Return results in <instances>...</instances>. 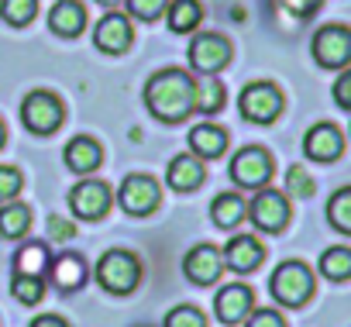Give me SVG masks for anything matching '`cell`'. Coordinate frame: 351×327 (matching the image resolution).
<instances>
[{"label":"cell","mask_w":351,"mask_h":327,"mask_svg":"<svg viewBox=\"0 0 351 327\" xmlns=\"http://www.w3.org/2000/svg\"><path fill=\"white\" fill-rule=\"evenodd\" d=\"M224 107V86L217 80H204L197 83V97H193V110L197 114H217Z\"/></svg>","instance_id":"obj_28"},{"label":"cell","mask_w":351,"mask_h":327,"mask_svg":"<svg viewBox=\"0 0 351 327\" xmlns=\"http://www.w3.org/2000/svg\"><path fill=\"white\" fill-rule=\"evenodd\" d=\"M4 138H8V134H4V124H0V145H4Z\"/></svg>","instance_id":"obj_41"},{"label":"cell","mask_w":351,"mask_h":327,"mask_svg":"<svg viewBox=\"0 0 351 327\" xmlns=\"http://www.w3.org/2000/svg\"><path fill=\"white\" fill-rule=\"evenodd\" d=\"M334 100H337L344 110H351V73H344V76L334 83Z\"/></svg>","instance_id":"obj_38"},{"label":"cell","mask_w":351,"mask_h":327,"mask_svg":"<svg viewBox=\"0 0 351 327\" xmlns=\"http://www.w3.org/2000/svg\"><path fill=\"white\" fill-rule=\"evenodd\" d=\"M165 14H169V28H172L176 35H190V32H197L200 21H204L200 0H169Z\"/></svg>","instance_id":"obj_21"},{"label":"cell","mask_w":351,"mask_h":327,"mask_svg":"<svg viewBox=\"0 0 351 327\" xmlns=\"http://www.w3.org/2000/svg\"><path fill=\"white\" fill-rule=\"evenodd\" d=\"M165 183L180 193H193L200 183H204V162L197 155H176L169 162V173H165Z\"/></svg>","instance_id":"obj_17"},{"label":"cell","mask_w":351,"mask_h":327,"mask_svg":"<svg viewBox=\"0 0 351 327\" xmlns=\"http://www.w3.org/2000/svg\"><path fill=\"white\" fill-rule=\"evenodd\" d=\"M32 224V210L25 204H8L0 207V234L4 238H21Z\"/></svg>","instance_id":"obj_26"},{"label":"cell","mask_w":351,"mask_h":327,"mask_svg":"<svg viewBox=\"0 0 351 327\" xmlns=\"http://www.w3.org/2000/svg\"><path fill=\"white\" fill-rule=\"evenodd\" d=\"M165 8H169V0H128V11L138 21H155V18H162Z\"/></svg>","instance_id":"obj_34"},{"label":"cell","mask_w":351,"mask_h":327,"mask_svg":"<svg viewBox=\"0 0 351 327\" xmlns=\"http://www.w3.org/2000/svg\"><path fill=\"white\" fill-rule=\"evenodd\" d=\"M49 28L62 38H76L86 28V8L80 0H59V4L49 11Z\"/></svg>","instance_id":"obj_18"},{"label":"cell","mask_w":351,"mask_h":327,"mask_svg":"<svg viewBox=\"0 0 351 327\" xmlns=\"http://www.w3.org/2000/svg\"><path fill=\"white\" fill-rule=\"evenodd\" d=\"M190 148H193L200 158H217V155H224V148H228V131L217 128V124H197V128L190 131Z\"/></svg>","instance_id":"obj_22"},{"label":"cell","mask_w":351,"mask_h":327,"mask_svg":"<svg viewBox=\"0 0 351 327\" xmlns=\"http://www.w3.org/2000/svg\"><path fill=\"white\" fill-rule=\"evenodd\" d=\"M262 258H265V248H262V241L252 238V234H234V238L228 241V248H224V262H228L234 272H252V269L262 265Z\"/></svg>","instance_id":"obj_16"},{"label":"cell","mask_w":351,"mask_h":327,"mask_svg":"<svg viewBox=\"0 0 351 327\" xmlns=\"http://www.w3.org/2000/svg\"><path fill=\"white\" fill-rule=\"evenodd\" d=\"M228 62H231V42L224 35L204 32V35L193 38V45H190V66L197 73H207L210 76V73H221Z\"/></svg>","instance_id":"obj_9"},{"label":"cell","mask_w":351,"mask_h":327,"mask_svg":"<svg viewBox=\"0 0 351 327\" xmlns=\"http://www.w3.org/2000/svg\"><path fill=\"white\" fill-rule=\"evenodd\" d=\"M248 214H252L255 228H262V231H282L286 221H289V200L279 190H262L252 200Z\"/></svg>","instance_id":"obj_12"},{"label":"cell","mask_w":351,"mask_h":327,"mask_svg":"<svg viewBox=\"0 0 351 327\" xmlns=\"http://www.w3.org/2000/svg\"><path fill=\"white\" fill-rule=\"evenodd\" d=\"M231 180L245 190H262L272 180V155L262 145H248L231 158Z\"/></svg>","instance_id":"obj_5"},{"label":"cell","mask_w":351,"mask_h":327,"mask_svg":"<svg viewBox=\"0 0 351 327\" xmlns=\"http://www.w3.org/2000/svg\"><path fill=\"white\" fill-rule=\"evenodd\" d=\"M49 234L52 241H69L76 234V224H69L66 217H49Z\"/></svg>","instance_id":"obj_36"},{"label":"cell","mask_w":351,"mask_h":327,"mask_svg":"<svg viewBox=\"0 0 351 327\" xmlns=\"http://www.w3.org/2000/svg\"><path fill=\"white\" fill-rule=\"evenodd\" d=\"M117 200H121L124 214H131V217H145V214H152V210L158 207V200H162V190H158V183H155L152 176H145V173H134V176H128V180L121 183V190H117Z\"/></svg>","instance_id":"obj_8"},{"label":"cell","mask_w":351,"mask_h":327,"mask_svg":"<svg viewBox=\"0 0 351 327\" xmlns=\"http://www.w3.org/2000/svg\"><path fill=\"white\" fill-rule=\"evenodd\" d=\"M320 272H324L327 279H334V282H344V279L351 276V248H344V245L327 248V252L320 255Z\"/></svg>","instance_id":"obj_25"},{"label":"cell","mask_w":351,"mask_h":327,"mask_svg":"<svg viewBox=\"0 0 351 327\" xmlns=\"http://www.w3.org/2000/svg\"><path fill=\"white\" fill-rule=\"evenodd\" d=\"M97 279H100V286H104L107 293L124 296V293H131V289L138 286V279H141V262H138L131 252L114 248V252H107V255L97 262Z\"/></svg>","instance_id":"obj_2"},{"label":"cell","mask_w":351,"mask_h":327,"mask_svg":"<svg viewBox=\"0 0 351 327\" xmlns=\"http://www.w3.org/2000/svg\"><path fill=\"white\" fill-rule=\"evenodd\" d=\"M238 107H241V117H248L255 124H272L279 117V110H282V93L272 83L258 80V83H248L241 90Z\"/></svg>","instance_id":"obj_6"},{"label":"cell","mask_w":351,"mask_h":327,"mask_svg":"<svg viewBox=\"0 0 351 327\" xmlns=\"http://www.w3.org/2000/svg\"><path fill=\"white\" fill-rule=\"evenodd\" d=\"M313 59L324 66V69H341L351 62V32L344 25H324L317 35H313Z\"/></svg>","instance_id":"obj_7"},{"label":"cell","mask_w":351,"mask_h":327,"mask_svg":"<svg viewBox=\"0 0 351 327\" xmlns=\"http://www.w3.org/2000/svg\"><path fill=\"white\" fill-rule=\"evenodd\" d=\"M165 327H207V317L197 310V306H176V310H169V317H165Z\"/></svg>","instance_id":"obj_32"},{"label":"cell","mask_w":351,"mask_h":327,"mask_svg":"<svg viewBox=\"0 0 351 327\" xmlns=\"http://www.w3.org/2000/svg\"><path fill=\"white\" fill-rule=\"evenodd\" d=\"M183 269H186V276H190L193 282L207 286V282H214V279L221 276V269H224V255H221L214 245H197V248L183 258Z\"/></svg>","instance_id":"obj_14"},{"label":"cell","mask_w":351,"mask_h":327,"mask_svg":"<svg viewBox=\"0 0 351 327\" xmlns=\"http://www.w3.org/2000/svg\"><path fill=\"white\" fill-rule=\"evenodd\" d=\"M97 4H104V8H117L121 0H97Z\"/></svg>","instance_id":"obj_40"},{"label":"cell","mask_w":351,"mask_h":327,"mask_svg":"<svg viewBox=\"0 0 351 327\" xmlns=\"http://www.w3.org/2000/svg\"><path fill=\"white\" fill-rule=\"evenodd\" d=\"M252 303H255L252 289L241 286V282H231V286H224V289L217 293L214 310H217V317H221L224 324H238V320H245V317L252 313Z\"/></svg>","instance_id":"obj_15"},{"label":"cell","mask_w":351,"mask_h":327,"mask_svg":"<svg viewBox=\"0 0 351 327\" xmlns=\"http://www.w3.org/2000/svg\"><path fill=\"white\" fill-rule=\"evenodd\" d=\"M131 38H134V28H131V21H128L124 14H117V11H107V14L97 21V28H93V42H97V49L107 52V56L128 52V49H131Z\"/></svg>","instance_id":"obj_11"},{"label":"cell","mask_w":351,"mask_h":327,"mask_svg":"<svg viewBox=\"0 0 351 327\" xmlns=\"http://www.w3.org/2000/svg\"><path fill=\"white\" fill-rule=\"evenodd\" d=\"M245 200L238 193H221L214 204H210V217L217 228H234L238 221H245Z\"/></svg>","instance_id":"obj_23"},{"label":"cell","mask_w":351,"mask_h":327,"mask_svg":"<svg viewBox=\"0 0 351 327\" xmlns=\"http://www.w3.org/2000/svg\"><path fill=\"white\" fill-rule=\"evenodd\" d=\"M21 186H25L21 169H14V166H0V204H11V200L21 193Z\"/></svg>","instance_id":"obj_31"},{"label":"cell","mask_w":351,"mask_h":327,"mask_svg":"<svg viewBox=\"0 0 351 327\" xmlns=\"http://www.w3.org/2000/svg\"><path fill=\"white\" fill-rule=\"evenodd\" d=\"M49 248L42 245V241H32V245H25V248H18V255H14V269H18V276H42L45 269H49Z\"/></svg>","instance_id":"obj_24"},{"label":"cell","mask_w":351,"mask_h":327,"mask_svg":"<svg viewBox=\"0 0 351 327\" xmlns=\"http://www.w3.org/2000/svg\"><path fill=\"white\" fill-rule=\"evenodd\" d=\"M52 265V282H56V289H62V293H73V289H80L83 282H86V262L76 255V252H62L56 262H49Z\"/></svg>","instance_id":"obj_20"},{"label":"cell","mask_w":351,"mask_h":327,"mask_svg":"<svg viewBox=\"0 0 351 327\" xmlns=\"http://www.w3.org/2000/svg\"><path fill=\"white\" fill-rule=\"evenodd\" d=\"M35 14H38V0H0V18L14 28L32 25Z\"/></svg>","instance_id":"obj_27"},{"label":"cell","mask_w":351,"mask_h":327,"mask_svg":"<svg viewBox=\"0 0 351 327\" xmlns=\"http://www.w3.org/2000/svg\"><path fill=\"white\" fill-rule=\"evenodd\" d=\"M193 97L197 80L186 69H162L145 86V107L165 124H180L186 114H193Z\"/></svg>","instance_id":"obj_1"},{"label":"cell","mask_w":351,"mask_h":327,"mask_svg":"<svg viewBox=\"0 0 351 327\" xmlns=\"http://www.w3.org/2000/svg\"><path fill=\"white\" fill-rule=\"evenodd\" d=\"M303 152H306V158H313V162H334L341 152H344V138H341V131L334 128V124H313L310 131H306V138H303Z\"/></svg>","instance_id":"obj_13"},{"label":"cell","mask_w":351,"mask_h":327,"mask_svg":"<svg viewBox=\"0 0 351 327\" xmlns=\"http://www.w3.org/2000/svg\"><path fill=\"white\" fill-rule=\"evenodd\" d=\"M279 4H282L293 18H310V14H317L320 0H279Z\"/></svg>","instance_id":"obj_35"},{"label":"cell","mask_w":351,"mask_h":327,"mask_svg":"<svg viewBox=\"0 0 351 327\" xmlns=\"http://www.w3.org/2000/svg\"><path fill=\"white\" fill-rule=\"evenodd\" d=\"M69 207L76 217L83 221H100L107 210H110V186L100 183V180H86V183H76L69 190Z\"/></svg>","instance_id":"obj_10"},{"label":"cell","mask_w":351,"mask_h":327,"mask_svg":"<svg viewBox=\"0 0 351 327\" xmlns=\"http://www.w3.org/2000/svg\"><path fill=\"white\" fill-rule=\"evenodd\" d=\"M248 327H286V320L276 313V310H255Z\"/></svg>","instance_id":"obj_37"},{"label":"cell","mask_w":351,"mask_h":327,"mask_svg":"<svg viewBox=\"0 0 351 327\" xmlns=\"http://www.w3.org/2000/svg\"><path fill=\"white\" fill-rule=\"evenodd\" d=\"M327 221H330L337 231L351 234V186L337 190V193L327 200Z\"/></svg>","instance_id":"obj_29"},{"label":"cell","mask_w":351,"mask_h":327,"mask_svg":"<svg viewBox=\"0 0 351 327\" xmlns=\"http://www.w3.org/2000/svg\"><path fill=\"white\" fill-rule=\"evenodd\" d=\"M269 289L279 303L286 306H303L313 293V272L303 265V262H282L272 279H269Z\"/></svg>","instance_id":"obj_3"},{"label":"cell","mask_w":351,"mask_h":327,"mask_svg":"<svg viewBox=\"0 0 351 327\" xmlns=\"http://www.w3.org/2000/svg\"><path fill=\"white\" fill-rule=\"evenodd\" d=\"M11 293H14V300H18V303L35 306V303L45 296V282H42V276H14Z\"/></svg>","instance_id":"obj_30"},{"label":"cell","mask_w":351,"mask_h":327,"mask_svg":"<svg viewBox=\"0 0 351 327\" xmlns=\"http://www.w3.org/2000/svg\"><path fill=\"white\" fill-rule=\"evenodd\" d=\"M32 327H69V324L62 317H56V313H45V317H35Z\"/></svg>","instance_id":"obj_39"},{"label":"cell","mask_w":351,"mask_h":327,"mask_svg":"<svg viewBox=\"0 0 351 327\" xmlns=\"http://www.w3.org/2000/svg\"><path fill=\"white\" fill-rule=\"evenodd\" d=\"M286 193H293V197H310V193H313V176H310L303 166H289V173H286Z\"/></svg>","instance_id":"obj_33"},{"label":"cell","mask_w":351,"mask_h":327,"mask_svg":"<svg viewBox=\"0 0 351 327\" xmlns=\"http://www.w3.org/2000/svg\"><path fill=\"white\" fill-rule=\"evenodd\" d=\"M62 158H66V166H69L73 173H93V169L100 166V158H104V148H100L93 138L80 134V138H73V141L66 145Z\"/></svg>","instance_id":"obj_19"},{"label":"cell","mask_w":351,"mask_h":327,"mask_svg":"<svg viewBox=\"0 0 351 327\" xmlns=\"http://www.w3.org/2000/svg\"><path fill=\"white\" fill-rule=\"evenodd\" d=\"M66 110H62V100L49 90H32L21 104V121L28 131L35 134H52L59 124H62Z\"/></svg>","instance_id":"obj_4"}]
</instances>
